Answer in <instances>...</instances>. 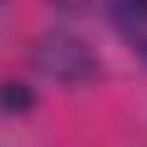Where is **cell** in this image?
Returning <instances> with one entry per match:
<instances>
[{
	"mask_svg": "<svg viewBox=\"0 0 147 147\" xmlns=\"http://www.w3.org/2000/svg\"><path fill=\"white\" fill-rule=\"evenodd\" d=\"M36 66L56 81H91L96 76V56L76 30H46L36 41Z\"/></svg>",
	"mask_w": 147,
	"mask_h": 147,
	"instance_id": "1",
	"label": "cell"
},
{
	"mask_svg": "<svg viewBox=\"0 0 147 147\" xmlns=\"http://www.w3.org/2000/svg\"><path fill=\"white\" fill-rule=\"evenodd\" d=\"M112 20H117V30L147 56V0H112Z\"/></svg>",
	"mask_w": 147,
	"mask_h": 147,
	"instance_id": "2",
	"label": "cell"
},
{
	"mask_svg": "<svg viewBox=\"0 0 147 147\" xmlns=\"http://www.w3.org/2000/svg\"><path fill=\"white\" fill-rule=\"evenodd\" d=\"M0 107H10V112H20V107H30V96H26V91H20V86L10 81V86L0 91Z\"/></svg>",
	"mask_w": 147,
	"mask_h": 147,
	"instance_id": "3",
	"label": "cell"
},
{
	"mask_svg": "<svg viewBox=\"0 0 147 147\" xmlns=\"http://www.w3.org/2000/svg\"><path fill=\"white\" fill-rule=\"evenodd\" d=\"M56 10H66V15H76V10H86V0H51Z\"/></svg>",
	"mask_w": 147,
	"mask_h": 147,
	"instance_id": "4",
	"label": "cell"
},
{
	"mask_svg": "<svg viewBox=\"0 0 147 147\" xmlns=\"http://www.w3.org/2000/svg\"><path fill=\"white\" fill-rule=\"evenodd\" d=\"M0 5H5V0H0Z\"/></svg>",
	"mask_w": 147,
	"mask_h": 147,
	"instance_id": "5",
	"label": "cell"
}]
</instances>
